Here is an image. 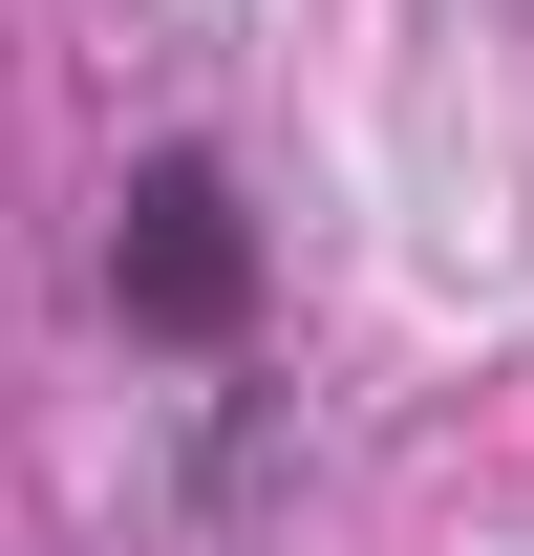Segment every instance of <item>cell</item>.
<instances>
[{"label": "cell", "mask_w": 534, "mask_h": 556, "mask_svg": "<svg viewBox=\"0 0 534 556\" xmlns=\"http://www.w3.org/2000/svg\"><path fill=\"white\" fill-rule=\"evenodd\" d=\"M257 193H236V150H129V193H107V321H129L150 364H236L257 343Z\"/></svg>", "instance_id": "cell-1"}]
</instances>
